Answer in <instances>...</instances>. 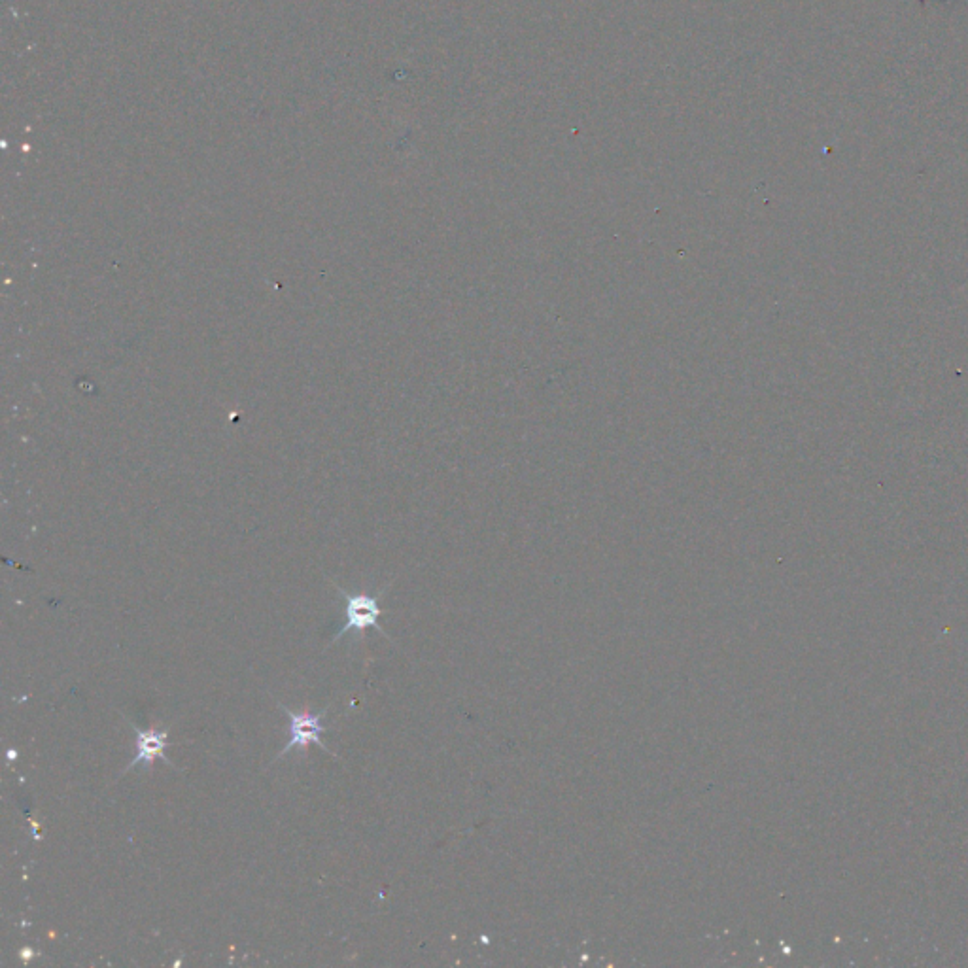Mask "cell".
<instances>
[{
  "label": "cell",
  "mask_w": 968,
  "mask_h": 968,
  "mask_svg": "<svg viewBox=\"0 0 968 968\" xmlns=\"http://www.w3.org/2000/svg\"><path fill=\"white\" fill-rule=\"evenodd\" d=\"M278 708L282 709L286 713V717L290 719V742L278 753L277 759H282L292 749H303L305 751L311 744L322 747L326 753L335 757V753H331L324 742L320 740V734L326 730V726H322V719L326 717V711L312 715V713H305V711L295 713L282 704H278Z\"/></svg>",
  "instance_id": "cell-1"
},
{
  "label": "cell",
  "mask_w": 968,
  "mask_h": 968,
  "mask_svg": "<svg viewBox=\"0 0 968 968\" xmlns=\"http://www.w3.org/2000/svg\"><path fill=\"white\" fill-rule=\"evenodd\" d=\"M131 726H133L135 736H137V742H135V745H137V753H135L133 761L127 764V768L123 770V774L129 772L131 768H135L137 764H142V766L148 768V766L154 764L156 759H161V761L171 764V762L167 761V757H165V749L169 745V742H167L169 730H139L137 726Z\"/></svg>",
  "instance_id": "cell-3"
},
{
  "label": "cell",
  "mask_w": 968,
  "mask_h": 968,
  "mask_svg": "<svg viewBox=\"0 0 968 968\" xmlns=\"http://www.w3.org/2000/svg\"><path fill=\"white\" fill-rule=\"evenodd\" d=\"M339 594L345 598V626L339 630V634L333 638V641L345 638L350 630L362 632L369 626H375L384 634V630L379 626L381 609H379V600L375 596L348 594L343 588H339Z\"/></svg>",
  "instance_id": "cell-2"
}]
</instances>
